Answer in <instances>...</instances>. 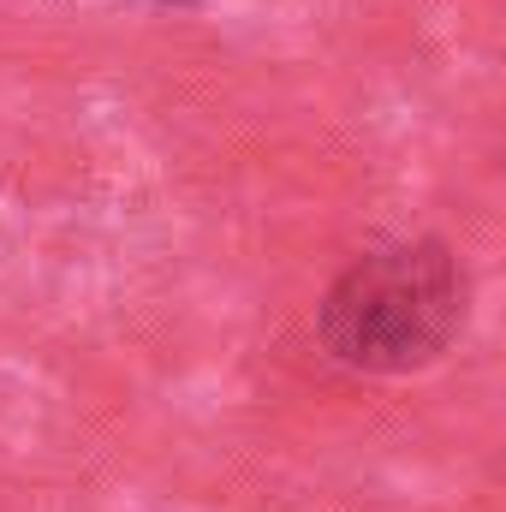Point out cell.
<instances>
[{
	"mask_svg": "<svg viewBox=\"0 0 506 512\" xmlns=\"http://www.w3.org/2000/svg\"><path fill=\"white\" fill-rule=\"evenodd\" d=\"M465 322V268L441 239L358 256L322 298V346L346 370L405 376L435 364Z\"/></svg>",
	"mask_w": 506,
	"mask_h": 512,
	"instance_id": "cell-1",
	"label": "cell"
}]
</instances>
